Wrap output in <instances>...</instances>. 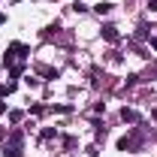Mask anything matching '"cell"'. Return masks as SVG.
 <instances>
[{
    "label": "cell",
    "instance_id": "obj_1",
    "mask_svg": "<svg viewBox=\"0 0 157 157\" xmlns=\"http://www.w3.org/2000/svg\"><path fill=\"white\" fill-rule=\"evenodd\" d=\"M6 154H9V157H18V154H21V133H18V130H12V133H9Z\"/></svg>",
    "mask_w": 157,
    "mask_h": 157
},
{
    "label": "cell",
    "instance_id": "obj_2",
    "mask_svg": "<svg viewBox=\"0 0 157 157\" xmlns=\"http://www.w3.org/2000/svg\"><path fill=\"white\" fill-rule=\"evenodd\" d=\"M103 39H106V42H118V39H121L115 24H106V27H103Z\"/></svg>",
    "mask_w": 157,
    "mask_h": 157
},
{
    "label": "cell",
    "instance_id": "obj_3",
    "mask_svg": "<svg viewBox=\"0 0 157 157\" xmlns=\"http://www.w3.org/2000/svg\"><path fill=\"white\" fill-rule=\"evenodd\" d=\"M121 118H124V121H130V124H133V121H139V115L133 112V109H127V106L121 109Z\"/></svg>",
    "mask_w": 157,
    "mask_h": 157
},
{
    "label": "cell",
    "instance_id": "obj_4",
    "mask_svg": "<svg viewBox=\"0 0 157 157\" xmlns=\"http://www.w3.org/2000/svg\"><path fill=\"white\" fill-rule=\"evenodd\" d=\"M94 9H97L100 15H106V12H109V9H112V3H97V6H94Z\"/></svg>",
    "mask_w": 157,
    "mask_h": 157
},
{
    "label": "cell",
    "instance_id": "obj_5",
    "mask_svg": "<svg viewBox=\"0 0 157 157\" xmlns=\"http://www.w3.org/2000/svg\"><path fill=\"white\" fill-rule=\"evenodd\" d=\"M9 91H12V85H0V100L6 97V94H9Z\"/></svg>",
    "mask_w": 157,
    "mask_h": 157
},
{
    "label": "cell",
    "instance_id": "obj_6",
    "mask_svg": "<svg viewBox=\"0 0 157 157\" xmlns=\"http://www.w3.org/2000/svg\"><path fill=\"white\" fill-rule=\"evenodd\" d=\"M148 9H151V12H157V0H148Z\"/></svg>",
    "mask_w": 157,
    "mask_h": 157
},
{
    "label": "cell",
    "instance_id": "obj_7",
    "mask_svg": "<svg viewBox=\"0 0 157 157\" xmlns=\"http://www.w3.org/2000/svg\"><path fill=\"white\" fill-rule=\"evenodd\" d=\"M3 21H6V15H3V12H0V24H3Z\"/></svg>",
    "mask_w": 157,
    "mask_h": 157
},
{
    "label": "cell",
    "instance_id": "obj_8",
    "mask_svg": "<svg viewBox=\"0 0 157 157\" xmlns=\"http://www.w3.org/2000/svg\"><path fill=\"white\" fill-rule=\"evenodd\" d=\"M3 109H6V106H3V103H0V112H3Z\"/></svg>",
    "mask_w": 157,
    "mask_h": 157
}]
</instances>
